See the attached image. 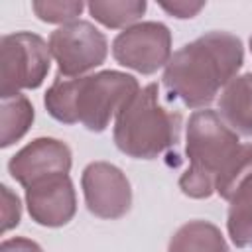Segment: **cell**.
<instances>
[{"label":"cell","instance_id":"obj_4","mask_svg":"<svg viewBox=\"0 0 252 252\" xmlns=\"http://www.w3.org/2000/svg\"><path fill=\"white\" fill-rule=\"evenodd\" d=\"M181 114L161 104L158 83L142 87L114 118L116 148L134 159H156L179 140Z\"/></svg>","mask_w":252,"mask_h":252},{"label":"cell","instance_id":"obj_3","mask_svg":"<svg viewBox=\"0 0 252 252\" xmlns=\"http://www.w3.org/2000/svg\"><path fill=\"white\" fill-rule=\"evenodd\" d=\"M240 138L217 110L201 108L189 116L185 134L187 169L179 177V189L191 199H209L215 183L240 150Z\"/></svg>","mask_w":252,"mask_h":252},{"label":"cell","instance_id":"obj_11","mask_svg":"<svg viewBox=\"0 0 252 252\" xmlns=\"http://www.w3.org/2000/svg\"><path fill=\"white\" fill-rule=\"evenodd\" d=\"M219 116L238 136H252V73L234 77L222 89Z\"/></svg>","mask_w":252,"mask_h":252},{"label":"cell","instance_id":"obj_16","mask_svg":"<svg viewBox=\"0 0 252 252\" xmlns=\"http://www.w3.org/2000/svg\"><path fill=\"white\" fill-rule=\"evenodd\" d=\"M252 177V144H242L238 154L232 158L228 167L215 183V193L224 201H230L236 189Z\"/></svg>","mask_w":252,"mask_h":252},{"label":"cell","instance_id":"obj_15","mask_svg":"<svg viewBox=\"0 0 252 252\" xmlns=\"http://www.w3.org/2000/svg\"><path fill=\"white\" fill-rule=\"evenodd\" d=\"M146 8H148L146 0H91L87 4L89 14L98 24L110 30H118V28L126 30L138 24Z\"/></svg>","mask_w":252,"mask_h":252},{"label":"cell","instance_id":"obj_20","mask_svg":"<svg viewBox=\"0 0 252 252\" xmlns=\"http://www.w3.org/2000/svg\"><path fill=\"white\" fill-rule=\"evenodd\" d=\"M0 252H43V248L26 236H14V238H6L0 244Z\"/></svg>","mask_w":252,"mask_h":252},{"label":"cell","instance_id":"obj_1","mask_svg":"<svg viewBox=\"0 0 252 252\" xmlns=\"http://www.w3.org/2000/svg\"><path fill=\"white\" fill-rule=\"evenodd\" d=\"M244 63L238 35L207 32L179 47L163 67V87L189 108H207Z\"/></svg>","mask_w":252,"mask_h":252},{"label":"cell","instance_id":"obj_8","mask_svg":"<svg viewBox=\"0 0 252 252\" xmlns=\"http://www.w3.org/2000/svg\"><path fill=\"white\" fill-rule=\"evenodd\" d=\"M81 187L89 213L98 219H120L132 207L130 181L110 161H91L81 173Z\"/></svg>","mask_w":252,"mask_h":252},{"label":"cell","instance_id":"obj_19","mask_svg":"<svg viewBox=\"0 0 252 252\" xmlns=\"http://www.w3.org/2000/svg\"><path fill=\"white\" fill-rule=\"evenodd\" d=\"M161 10H165L169 16H175L179 20H187V18H193L197 16L203 8H205V2H161L159 4Z\"/></svg>","mask_w":252,"mask_h":252},{"label":"cell","instance_id":"obj_7","mask_svg":"<svg viewBox=\"0 0 252 252\" xmlns=\"http://www.w3.org/2000/svg\"><path fill=\"white\" fill-rule=\"evenodd\" d=\"M171 55V32L161 22H138L112 39L116 63L142 75L165 67Z\"/></svg>","mask_w":252,"mask_h":252},{"label":"cell","instance_id":"obj_13","mask_svg":"<svg viewBox=\"0 0 252 252\" xmlns=\"http://www.w3.org/2000/svg\"><path fill=\"white\" fill-rule=\"evenodd\" d=\"M35 118L33 104L26 94H14L8 98H2L0 104V120H2V130H0V148H10L12 144L20 142L32 122Z\"/></svg>","mask_w":252,"mask_h":252},{"label":"cell","instance_id":"obj_12","mask_svg":"<svg viewBox=\"0 0 252 252\" xmlns=\"http://www.w3.org/2000/svg\"><path fill=\"white\" fill-rule=\"evenodd\" d=\"M167 252H228L220 228L209 220H189L169 238Z\"/></svg>","mask_w":252,"mask_h":252},{"label":"cell","instance_id":"obj_17","mask_svg":"<svg viewBox=\"0 0 252 252\" xmlns=\"http://www.w3.org/2000/svg\"><path fill=\"white\" fill-rule=\"evenodd\" d=\"M85 4L79 0H35L32 2V10L33 14L45 22V24H71V22H77L81 12H83Z\"/></svg>","mask_w":252,"mask_h":252},{"label":"cell","instance_id":"obj_21","mask_svg":"<svg viewBox=\"0 0 252 252\" xmlns=\"http://www.w3.org/2000/svg\"><path fill=\"white\" fill-rule=\"evenodd\" d=\"M250 51H252V37H250Z\"/></svg>","mask_w":252,"mask_h":252},{"label":"cell","instance_id":"obj_9","mask_svg":"<svg viewBox=\"0 0 252 252\" xmlns=\"http://www.w3.org/2000/svg\"><path fill=\"white\" fill-rule=\"evenodd\" d=\"M71 163H73L71 148L65 142L57 138L41 136L26 144L10 158L8 171L12 179L26 189L43 177L69 173Z\"/></svg>","mask_w":252,"mask_h":252},{"label":"cell","instance_id":"obj_14","mask_svg":"<svg viewBox=\"0 0 252 252\" xmlns=\"http://www.w3.org/2000/svg\"><path fill=\"white\" fill-rule=\"evenodd\" d=\"M226 230L234 246L252 248V177L228 201Z\"/></svg>","mask_w":252,"mask_h":252},{"label":"cell","instance_id":"obj_5","mask_svg":"<svg viewBox=\"0 0 252 252\" xmlns=\"http://www.w3.org/2000/svg\"><path fill=\"white\" fill-rule=\"evenodd\" d=\"M51 67L47 41L32 32L6 33L0 39V98L37 89Z\"/></svg>","mask_w":252,"mask_h":252},{"label":"cell","instance_id":"obj_2","mask_svg":"<svg viewBox=\"0 0 252 252\" xmlns=\"http://www.w3.org/2000/svg\"><path fill=\"white\" fill-rule=\"evenodd\" d=\"M138 91L136 77L108 69L75 79L55 77L43 94V104L61 124H83L91 132H104Z\"/></svg>","mask_w":252,"mask_h":252},{"label":"cell","instance_id":"obj_6","mask_svg":"<svg viewBox=\"0 0 252 252\" xmlns=\"http://www.w3.org/2000/svg\"><path fill=\"white\" fill-rule=\"evenodd\" d=\"M51 57L57 61V77L75 79L100 67L108 55L104 33L87 20L59 26L47 39Z\"/></svg>","mask_w":252,"mask_h":252},{"label":"cell","instance_id":"obj_10","mask_svg":"<svg viewBox=\"0 0 252 252\" xmlns=\"http://www.w3.org/2000/svg\"><path fill=\"white\" fill-rule=\"evenodd\" d=\"M26 207L33 222L59 228L77 213V193L69 173L43 177L26 187Z\"/></svg>","mask_w":252,"mask_h":252},{"label":"cell","instance_id":"obj_18","mask_svg":"<svg viewBox=\"0 0 252 252\" xmlns=\"http://www.w3.org/2000/svg\"><path fill=\"white\" fill-rule=\"evenodd\" d=\"M2 230L8 232L10 228L20 224L22 217V205L16 193L10 191L8 185H2Z\"/></svg>","mask_w":252,"mask_h":252}]
</instances>
